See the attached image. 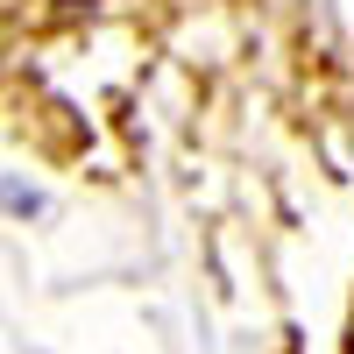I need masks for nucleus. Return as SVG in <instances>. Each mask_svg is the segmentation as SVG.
<instances>
[{
    "instance_id": "1",
    "label": "nucleus",
    "mask_w": 354,
    "mask_h": 354,
    "mask_svg": "<svg viewBox=\"0 0 354 354\" xmlns=\"http://www.w3.org/2000/svg\"><path fill=\"white\" fill-rule=\"evenodd\" d=\"M8 21H15V0H0V43H8Z\"/></svg>"
}]
</instances>
